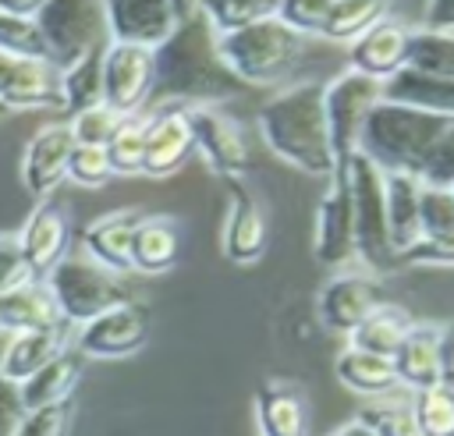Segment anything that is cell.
<instances>
[{
	"label": "cell",
	"instance_id": "cell-8",
	"mask_svg": "<svg viewBox=\"0 0 454 436\" xmlns=\"http://www.w3.org/2000/svg\"><path fill=\"white\" fill-rule=\"evenodd\" d=\"M380 99H383V85L351 67L323 85V113H326V131H330L337 163H344L358 152L362 128Z\"/></svg>",
	"mask_w": 454,
	"mask_h": 436
},
{
	"label": "cell",
	"instance_id": "cell-7",
	"mask_svg": "<svg viewBox=\"0 0 454 436\" xmlns=\"http://www.w3.org/2000/svg\"><path fill=\"white\" fill-rule=\"evenodd\" d=\"M35 25L46 39L50 64L57 71L67 67L71 60H78L82 53L110 43L106 14H103V4H96V0H43Z\"/></svg>",
	"mask_w": 454,
	"mask_h": 436
},
{
	"label": "cell",
	"instance_id": "cell-48",
	"mask_svg": "<svg viewBox=\"0 0 454 436\" xmlns=\"http://www.w3.org/2000/svg\"><path fill=\"white\" fill-rule=\"evenodd\" d=\"M404 266H454V248H436V245L419 241L415 248L394 259V269H404Z\"/></svg>",
	"mask_w": 454,
	"mask_h": 436
},
{
	"label": "cell",
	"instance_id": "cell-32",
	"mask_svg": "<svg viewBox=\"0 0 454 436\" xmlns=\"http://www.w3.org/2000/svg\"><path fill=\"white\" fill-rule=\"evenodd\" d=\"M103 50H89L82 53L78 60H71L67 67L57 71V85H60V110H71L82 113L89 106H99L103 103Z\"/></svg>",
	"mask_w": 454,
	"mask_h": 436
},
{
	"label": "cell",
	"instance_id": "cell-55",
	"mask_svg": "<svg viewBox=\"0 0 454 436\" xmlns=\"http://www.w3.org/2000/svg\"><path fill=\"white\" fill-rule=\"evenodd\" d=\"M0 337H4V333H0Z\"/></svg>",
	"mask_w": 454,
	"mask_h": 436
},
{
	"label": "cell",
	"instance_id": "cell-25",
	"mask_svg": "<svg viewBox=\"0 0 454 436\" xmlns=\"http://www.w3.org/2000/svg\"><path fill=\"white\" fill-rule=\"evenodd\" d=\"M383 199H387V234L394 259L422 241L419 230V199H422V181L411 174H387L383 181Z\"/></svg>",
	"mask_w": 454,
	"mask_h": 436
},
{
	"label": "cell",
	"instance_id": "cell-28",
	"mask_svg": "<svg viewBox=\"0 0 454 436\" xmlns=\"http://www.w3.org/2000/svg\"><path fill=\"white\" fill-rule=\"evenodd\" d=\"M383 99L433 113V117H443V121H454V82L450 78H433V74L404 67L390 82H383Z\"/></svg>",
	"mask_w": 454,
	"mask_h": 436
},
{
	"label": "cell",
	"instance_id": "cell-20",
	"mask_svg": "<svg viewBox=\"0 0 454 436\" xmlns=\"http://www.w3.org/2000/svg\"><path fill=\"white\" fill-rule=\"evenodd\" d=\"M380 305L383 287L365 273H340L326 280V287L319 291V319L337 333H351Z\"/></svg>",
	"mask_w": 454,
	"mask_h": 436
},
{
	"label": "cell",
	"instance_id": "cell-42",
	"mask_svg": "<svg viewBox=\"0 0 454 436\" xmlns=\"http://www.w3.org/2000/svg\"><path fill=\"white\" fill-rule=\"evenodd\" d=\"M326 14H330V0H280L277 4V18L298 32V35H323V25H326Z\"/></svg>",
	"mask_w": 454,
	"mask_h": 436
},
{
	"label": "cell",
	"instance_id": "cell-36",
	"mask_svg": "<svg viewBox=\"0 0 454 436\" xmlns=\"http://www.w3.org/2000/svg\"><path fill=\"white\" fill-rule=\"evenodd\" d=\"M419 230L426 245L454 248V191L450 188H426L419 199Z\"/></svg>",
	"mask_w": 454,
	"mask_h": 436
},
{
	"label": "cell",
	"instance_id": "cell-47",
	"mask_svg": "<svg viewBox=\"0 0 454 436\" xmlns=\"http://www.w3.org/2000/svg\"><path fill=\"white\" fill-rule=\"evenodd\" d=\"M28 408L21 401V383L0 376V436H18Z\"/></svg>",
	"mask_w": 454,
	"mask_h": 436
},
{
	"label": "cell",
	"instance_id": "cell-46",
	"mask_svg": "<svg viewBox=\"0 0 454 436\" xmlns=\"http://www.w3.org/2000/svg\"><path fill=\"white\" fill-rule=\"evenodd\" d=\"M28 280H35V276H32V269L25 262V252L18 245V234H0V294L21 287Z\"/></svg>",
	"mask_w": 454,
	"mask_h": 436
},
{
	"label": "cell",
	"instance_id": "cell-33",
	"mask_svg": "<svg viewBox=\"0 0 454 436\" xmlns=\"http://www.w3.org/2000/svg\"><path fill=\"white\" fill-rule=\"evenodd\" d=\"M383 18H387V4H380V0H330V14H326L319 39L351 46Z\"/></svg>",
	"mask_w": 454,
	"mask_h": 436
},
{
	"label": "cell",
	"instance_id": "cell-52",
	"mask_svg": "<svg viewBox=\"0 0 454 436\" xmlns=\"http://www.w3.org/2000/svg\"><path fill=\"white\" fill-rule=\"evenodd\" d=\"M330 436H376V432H372L369 425H362L358 418H351V422H344L340 429H333Z\"/></svg>",
	"mask_w": 454,
	"mask_h": 436
},
{
	"label": "cell",
	"instance_id": "cell-12",
	"mask_svg": "<svg viewBox=\"0 0 454 436\" xmlns=\"http://www.w3.org/2000/svg\"><path fill=\"white\" fill-rule=\"evenodd\" d=\"M145 340H149V308L131 298L78 326L74 347L85 358H124L145 347Z\"/></svg>",
	"mask_w": 454,
	"mask_h": 436
},
{
	"label": "cell",
	"instance_id": "cell-34",
	"mask_svg": "<svg viewBox=\"0 0 454 436\" xmlns=\"http://www.w3.org/2000/svg\"><path fill=\"white\" fill-rule=\"evenodd\" d=\"M145 128H149V113H131L121 117V124L114 128L110 142H106V156L114 174H142V160H145Z\"/></svg>",
	"mask_w": 454,
	"mask_h": 436
},
{
	"label": "cell",
	"instance_id": "cell-17",
	"mask_svg": "<svg viewBox=\"0 0 454 436\" xmlns=\"http://www.w3.org/2000/svg\"><path fill=\"white\" fill-rule=\"evenodd\" d=\"M192 152H195V135H192L188 110L167 106V110L149 113L142 174H149V177H170V174H177L192 160Z\"/></svg>",
	"mask_w": 454,
	"mask_h": 436
},
{
	"label": "cell",
	"instance_id": "cell-51",
	"mask_svg": "<svg viewBox=\"0 0 454 436\" xmlns=\"http://www.w3.org/2000/svg\"><path fill=\"white\" fill-rule=\"evenodd\" d=\"M0 11L14 14V18H39L43 0H0Z\"/></svg>",
	"mask_w": 454,
	"mask_h": 436
},
{
	"label": "cell",
	"instance_id": "cell-26",
	"mask_svg": "<svg viewBox=\"0 0 454 436\" xmlns=\"http://www.w3.org/2000/svg\"><path fill=\"white\" fill-rule=\"evenodd\" d=\"M85 372V354L78 347H64L57 358H50L35 376H28L21 383V401L28 411L35 408H50V404H64L71 401L78 379Z\"/></svg>",
	"mask_w": 454,
	"mask_h": 436
},
{
	"label": "cell",
	"instance_id": "cell-19",
	"mask_svg": "<svg viewBox=\"0 0 454 436\" xmlns=\"http://www.w3.org/2000/svg\"><path fill=\"white\" fill-rule=\"evenodd\" d=\"M60 106L57 67L50 60H18L0 53V110Z\"/></svg>",
	"mask_w": 454,
	"mask_h": 436
},
{
	"label": "cell",
	"instance_id": "cell-3",
	"mask_svg": "<svg viewBox=\"0 0 454 436\" xmlns=\"http://www.w3.org/2000/svg\"><path fill=\"white\" fill-rule=\"evenodd\" d=\"M447 124L450 121H443V117H433V113L380 99L372 106L365 128H362L358 152L372 167H380L383 174H411V177H419L429 149L436 145V138L443 135Z\"/></svg>",
	"mask_w": 454,
	"mask_h": 436
},
{
	"label": "cell",
	"instance_id": "cell-5",
	"mask_svg": "<svg viewBox=\"0 0 454 436\" xmlns=\"http://www.w3.org/2000/svg\"><path fill=\"white\" fill-rule=\"evenodd\" d=\"M43 284L57 305V315L67 326H85L99 312H106L121 301H131L128 284L117 273L99 269L85 255H67L43 276Z\"/></svg>",
	"mask_w": 454,
	"mask_h": 436
},
{
	"label": "cell",
	"instance_id": "cell-54",
	"mask_svg": "<svg viewBox=\"0 0 454 436\" xmlns=\"http://www.w3.org/2000/svg\"><path fill=\"white\" fill-rule=\"evenodd\" d=\"M450 191H454V188H450Z\"/></svg>",
	"mask_w": 454,
	"mask_h": 436
},
{
	"label": "cell",
	"instance_id": "cell-9",
	"mask_svg": "<svg viewBox=\"0 0 454 436\" xmlns=\"http://www.w3.org/2000/svg\"><path fill=\"white\" fill-rule=\"evenodd\" d=\"M192 7L195 4L184 0H106V35L110 43L160 50L174 35V28L192 14Z\"/></svg>",
	"mask_w": 454,
	"mask_h": 436
},
{
	"label": "cell",
	"instance_id": "cell-38",
	"mask_svg": "<svg viewBox=\"0 0 454 436\" xmlns=\"http://www.w3.org/2000/svg\"><path fill=\"white\" fill-rule=\"evenodd\" d=\"M411 418L419 436H454V390L429 386L411 393Z\"/></svg>",
	"mask_w": 454,
	"mask_h": 436
},
{
	"label": "cell",
	"instance_id": "cell-40",
	"mask_svg": "<svg viewBox=\"0 0 454 436\" xmlns=\"http://www.w3.org/2000/svg\"><path fill=\"white\" fill-rule=\"evenodd\" d=\"M355 418H358L362 425H369L376 436H419L408 401L380 397V401H369Z\"/></svg>",
	"mask_w": 454,
	"mask_h": 436
},
{
	"label": "cell",
	"instance_id": "cell-2",
	"mask_svg": "<svg viewBox=\"0 0 454 436\" xmlns=\"http://www.w3.org/2000/svg\"><path fill=\"white\" fill-rule=\"evenodd\" d=\"M262 142L291 167L312 177H333L337 156L326 131L323 113V82H298L273 99H266L255 113Z\"/></svg>",
	"mask_w": 454,
	"mask_h": 436
},
{
	"label": "cell",
	"instance_id": "cell-11",
	"mask_svg": "<svg viewBox=\"0 0 454 436\" xmlns=\"http://www.w3.org/2000/svg\"><path fill=\"white\" fill-rule=\"evenodd\" d=\"M192 135H195V152L206 156V163L223 174L227 181H241L252 152H248V135L238 117H231L223 106H192L188 110Z\"/></svg>",
	"mask_w": 454,
	"mask_h": 436
},
{
	"label": "cell",
	"instance_id": "cell-18",
	"mask_svg": "<svg viewBox=\"0 0 454 436\" xmlns=\"http://www.w3.org/2000/svg\"><path fill=\"white\" fill-rule=\"evenodd\" d=\"M227 199L231 206H227V223H223V255L238 266L259 262L270 245L266 213L241 181H227Z\"/></svg>",
	"mask_w": 454,
	"mask_h": 436
},
{
	"label": "cell",
	"instance_id": "cell-41",
	"mask_svg": "<svg viewBox=\"0 0 454 436\" xmlns=\"http://www.w3.org/2000/svg\"><path fill=\"white\" fill-rule=\"evenodd\" d=\"M117 124H121V117H117L106 103H99V106H89V110L74 113L67 128H71L74 145H96V149H106V142H110V135H114Z\"/></svg>",
	"mask_w": 454,
	"mask_h": 436
},
{
	"label": "cell",
	"instance_id": "cell-22",
	"mask_svg": "<svg viewBox=\"0 0 454 436\" xmlns=\"http://www.w3.org/2000/svg\"><path fill=\"white\" fill-rule=\"evenodd\" d=\"M255 422L259 436H309L312 411L298 386L266 379L255 390Z\"/></svg>",
	"mask_w": 454,
	"mask_h": 436
},
{
	"label": "cell",
	"instance_id": "cell-4",
	"mask_svg": "<svg viewBox=\"0 0 454 436\" xmlns=\"http://www.w3.org/2000/svg\"><path fill=\"white\" fill-rule=\"evenodd\" d=\"M305 43V35L291 32L277 14H270L241 32L216 35V53L241 85H277L298 67Z\"/></svg>",
	"mask_w": 454,
	"mask_h": 436
},
{
	"label": "cell",
	"instance_id": "cell-30",
	"mask_svg": "<svg viewBox=\"0 0 454 436\" xmlns=\"http://www.w3.org/2000/svg\"><path fill=\"white\" fill-rule=\"evenodd\" d=\"M411 315L401 308V305H390V301H383L376 312H369L348 337H351V344L348 347H355V351H365V354H380V358H394L397 354V347L404 344V337L411 333Z\"/></svg>",
	"mask_w": 454,
	"mask_h": 436
},
{
	"label": "cell",
	"instance_id": "cell-21",
	"mask_svg": "<svg viewBox=\"0 0 454 436\" xmlns=\"http://www.w3.org/2000/svg\"><path fill=\"white\" fill-rule=\"evenodd\" d=\"M138 223H142L138 209H110V213L96 216L82 234L85 259L106 273H117V276L128 273L131 269V241H135Z\"/></svg>",
	"mask_w": 454,
	"mask_h": 436
},
{
	"label": "cell",
	"instance_id": "cell-53",
	"mask_svg": "<svg viewBox=\"0 0 454 436\" xmlns=\"http://www.w3.org/2000/svg\"><path fill=\"white\" fill-rule=\"evenodd\" d=\"M0 117H4V110H0Z\"/></svg>",
	"mask_w": 454,
	"mask_h": 436
},
{
	"label": "cell",
	"instance_id": "cell-37",
	"mask_svg": "<svg viewBox=\"0 0 454 436\" xmlns=\"http://www.w3.org/2000/svg\"><path fill=\"white\" fill-rule=\"evenodd\" d=\"M408 67L411 71H422V74H433V78H450L454 82V35L411 28V39H408Z\"/></svg>",
	"mask_w": 454,
	"mask_h": 436
},
{
	"label": "cell",
	"instance_id": "cell-45",
	"mask_svg": "<svg viewBox=\"0 0 454 436\" xmlns=\"http://www.w3.org/2000/svg\"><path fill=\"white\" fill-rule=\"evenodd\" d=\"M71 401L64 404H50V408H35L25 415L18 436H67L71 429Z\"/></svg>",
	"mask_w": 454,
	"mask_h": 436
},
{
	"label": "cell",
	"instance_id": "cell-13",
	"mask_svg": "<svg viewBox=\"0 0 454 436\" xmlns=\"http://www.w3.org/2000/svg\"><path fill=\"white\" fill-rule=\"evenodd\" d=\"M316 259L323 266H348L355 259V213L344 167L333 170L316 209Z\"/></svg>",
	"mask_w": 454,
	"mask_h": 436
},
{
	"label": "cell",
	"instance_id": "cell-16",
	"mask_svg": "<svg viewBox=\"0 0 454 436\" xmlns=\"http://www.w3.org/2000/svg\"><path fill=\"white\" fill-rule=\"evenodd\" d=\"M408 39L411 28L397 18H383L376 21L362 39H355L348 46V64L351 71L372 78V82H390L397 71L408 67Z\"/></svg>",
	"mask_w": 454,
	"mask_h": 436
},
{
	"label": "cell",
	"instance_id": "cell-10",
	"mask_svg": "<svg viewBox=\"0 0 454 436\" xmlns=\"http://www.w3.org/2000/svg\"><path fill=\"white\" fill-rule=\"evenodd\" d=\"M153 78H156L153 50L106 43V50H103V103L117 117L142 113V106L153 96Z\"/></svg>",
	"mask_w": 454,
	"mask_h": 436
},
{
	"label": "cell",
	"instance_id": "cell-35",
	"mask_svg": "<svg viewBox=\"0 0 454 436\" xmlns=\"http://www.w3.org/2000/svg\"><path fill=\"white\" fill-rule=\"evenodd\" d=\"M206 25L213 28V35H231V32H241L270 14H277V4L273 0H206L199 4Z\"/></svg>",
	"mask_w": 454,
	"mask_h": 436
},
{
	"label": "cell",
	"instance_id": "cell-49",
	"mask_svg": "<svg viewBox=\"0 0 454 436\" xmlns=\"http://www.w3.org/2000/svg\"><path fill=\"white\" fill-rule=\"evenodd\" d=\"M422 32L454 35V0H433L422 7Z\"/></svg>",
	"mask_w": 454,
	"mask_h": 436
},
{
	"label": "cell",
	"instance_id": "cell-29",
	"mask_svg": "<svg viewBox=\"0 0 454 436\" xmlns=\"http://www.w3.org/2000/svg\"><path fill=\"white\" fill-rule=\"evenodd\" d=\"M53 323H60V315H57V305L43 280H28V284L0 294V333L4 337L43 330Z\"/></svg>",
	"mask_w": 454,
	"mask_h": 436
},
{
	"label": "cell",
	"instance_id": "cell-24",
	"mask_svg": "<svg viewBox=\"0 0 454 436\" xmlns=\"http://www.w3.org/2000/svg\"><path fill=\"white\" fill-rule=\"evenodd\" d=\"M390 362H394L397 386H408L411 393L440 386V326L415 323Z\"/></svg>",
	"mask_w": 454,
	"mask_h": 436
},
{
	"label": "cell",
	"instance_id": "cell-15",
	"mask_svg": "<svg viewBox=\"0 0 454 436\" xmlns=\"http://www.w3.org/2000/svg\"><path fill=\"white\" fill-rule=\"evenodd\" d=\"M18 245L35 280H43L57 262H64L71 245V216L64 213V206L53 199H43L25 220V227L18 230Z\"/></svg>",
	"mask_w": 454,
	"mask_h": 436
},
{
	"label": "cell",
	"instance_id": "cell-23",
	"mask_svg": "<svg viewBox=\"0 0 454 436\" xmlns=\"http://www.w3.org/2000/svg\"><path fill=\"white\" fill-rule=\"evenodd\" d=\"M67 333L71 326L60 319L53 326H43V330H28V333H14L7 337V347L0 354V376L14 379V383H25L28 376H35L50 358H57L67 344Z\"/></svg>",
	"mask_w": 454,
	"mask_h": 436
},
{
	"label": "cell",
	"instance_id": "cell-6",
	"mask_svg": "<svg viewBox=\"0 0 454 436\" xmlns=\"http://www.w3.org/2000/svg\"><path fill=\"white\" fill-rule=\"evenodd\" d=\"M348 174L351 188V213H355V255L369 269H394V248L387 234V199H383V181L387 174L372 167L362 152L351 160L337 163Z\"/></svg>",
	"mask_w": 454,
	"mask_h": 436
},
{
	"label": "cell",
	"instance_id": "cell-14",
	"mask_svg": "<svg viewBox=\"0 0 454 436\" xmlns=\"http://www.w3.org/2000/svg\"><path fill=\"white\" fill-rule=\"evenodd\" d=\"M74 152V138L67 124H46L32 135L21 156V184L32 199H50L60 181H67V163Z\"/></svg>",
	"mask_w": 454,
	"mask_h": 436
},
{
	"label": "cell",
	"instance_id": "cell-44",
	"mask_svg": "<svg viewBox=\"0 0 454 436\" xmlns=\"http://www.w3.org/2000/svg\"><path fill=\"white\" fill-rule=\"evenodd\" d=\"M419 181L426 188H454V121L443 128V135L429 149V156L419 170Z\"/></svg>",
	"mask_w": 454,
	"mask_h": 436
},
{
	"label": "cell",
	"instance_id": "cell-31",
	"mask_svg": "<svg viewBox=\"0 0 454 436\" xmlns=\"http://www.w3.org/2000/svg\"><path fill=\"white\" fill-rule=\"evenodd\" d=\"M333 372H337V379L351 393H362L369 401H380V397H387L397 386V376H394V362L390 358L365 354V351H355V347H344L337 354Z\"/></svg>",
	"mask_w": 454,
	"mask_h": 436
},
{
	"label": "cell",
	"instance_id": "cell-1",
	"mask_svg": "<svg viewBox=\"0 0 454 436\" xmlns=\"http://www.w3.org/2000/svg\"><path fill=\"white\" fill-rule=\"evenodd\" d=\"M156 78H153V96L149 103L167 110V106H216L220 99L238 96L245 85L223 67L216 53V35L206 25L199 4L192 14L174 28V35L153 50Z\"/></svg>",
	"mask_w": 454,
	"mask_h": 436
},
{
	"label": "cell",
	"instance_id": "cell-39",
	"mask_svg": "<svg viewBox=\"0 0 454 436\" xmlns=\"http://www.w3.org/2000/svg\"><path fill=\"white\" fill-rule=\"evenodd\" d=\"M0 53L18 60H50V50L35 18H14L4 11H0Z\"/></svg>",
	"mask_w": 454,
	"mask_h": 436
},
{
	"label": "cell",
	"instance_id": "cell-43",
	"mask_svg": "<svg viewBox=\"0 0 454 436\" xmlns=\"http://www.w3.org/2000/svg\"><path fill=\"white\" fill-rule=\"evenodd\" d=\"M67 177H71L74 184H82V188H103V184H106L110 177H117V174H114V167H110L106 149L74 145L71 163H67Z\"/></svg>",
	"mask_w": 454,
	"mask_h": 436
},
{
	"label": "cell",
	"instance_id": "cell-50",
	"mask_svg": "<svg viewBox=\"0 0 454 436\" xmlns=\"http://www.w3.org/2000/svg\"><path fill=\"white\" fill-rule=\"evenodd\" d=\"M440 386L454 390V323L440 326Z\"/></svg>",
	"mask_w": 454,
	"mask_h": 436
},
{
	"label": "cell",
	"instance_id": "cell-27",
	"mask_svg": "<svg viewBox=\"0 0 454 436\" xmlns=\"http://www.w3.org/2000/svg\"><path fill=\"white\" fill-rule=\"evenodd\" d=\"M181 259V223L174 216H142L131 241L135 273H167Z\"/></svg>",
	"mask_w": 454,
	"mask_h": 436
}]
</instances>
